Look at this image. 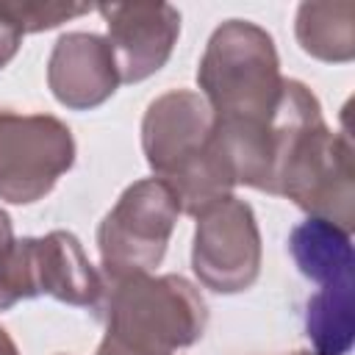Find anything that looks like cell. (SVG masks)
<instances>
[{
  "label": "cell",
  "instance_id": "obj_1",
  "mask_svg": "<svg viewBox=\"0 0 355 355\" xmlns=\"http://www.w3.org/2000/svg\"><path fill=\"white\" fill-rule=\"evenodd\" d=\"M291 255L300 272L324 288L308 302L305 330L319 355H341L352 333V247L324 219H308L291 233Z\"/></svg>",
  "mask_w": 355,
  "mask_h": 355
}]
</instances>
